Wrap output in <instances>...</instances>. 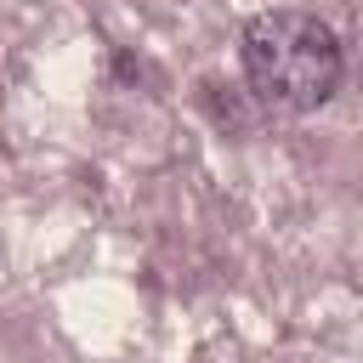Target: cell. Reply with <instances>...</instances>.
Listing matches in <instances>:
<instances>
[{
    "instance_id": "obj_1",
    "label": "cell",
    "mask_w": 363,
    "mask_h": 363,
    "mask_svg": "<svg viewBox=\"0 0 363 363\" xmlns=\"http://www.w3.org/2000/svg\"><path fill=\"white\" fill-rule=\"evenodd\" d=\"M238 57H244L250 91L278 113L323 108L340 91V74H346L335 28L323 17H312V11H295V6L250 17L244 40H238Z\"/></svg>"
}]
</instances>
